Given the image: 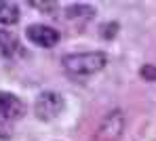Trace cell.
<instances>
[{
    "mask_svg": "<svg viewBox=\"0 0 156 141\" xmlns=\"http://www.w3.org/2000/svg\"><path fill=\"white\" fill-rule=\"evenodd\" d=\"M66 72L70 76H76V78H87V76H93L97 72H101L108 63V57L99 51H93V53H72V55H66L61 59Z\"/></svg>",
    "mask_w": 156,
    "mask_h": 141,
    "instance_id": "cell-1",
    "label": "cell"
},
{
    "mask_svg": "<svg viewBox=\"0 0 156 141\" xmlns=\"http://www.w3.org/2000/svg\"><path fill=\"white\" fill-rule=\"evenodd\" d=\"M63 105H66V101H63V97H61L59 93H55V91H44V93L38 95L34 110H36V116H38L40 120L49 122V120L57 118L59 114L63 112Z\"/></svg>",
    "mask_w": 156,
    "mask_h": 141,
    "instance_id": "cell-2",
    "label": "cell"
},
{
    "mask_svg": "<svg viewBox=\"0 0 156 141\" xmlns=\"http://www.w3.org/2000/svg\"><path fill=\"white\" fill-rule=\"evenodd\" d=\"M26 36L27 40L36 46H42V49H51L59 42V32L51 26H44V23H32L26 28Z\"/></svg>",
    "mask_w": 156,
    "mask_h": 141,
    "instance_id": "cell-3",
    "label": "cell"
},
{
    "mask_svg": "<svg viewBox=\"0 0 156 141\" xmlns=\"http://www.w3.org/2000/svg\"><path fill=\"white\" fill-rule=\"evenodd\" d=\"M125 120H122V112L114 110L104 118V122L99 124L97 133H95V141H118L120 133H122Z\"/></svg>",
    "mask_w": 156,
    "mask_h": 141,
    "instance_id": "cell-4",
    "label": "cell"
},
{
    "mask_svg": "<svg viewBox=\"0 0 156 141\" xmlns=\"http://www.w3.org/2000/svg\"><path fill=\"white\" fill-rule=\"evenodd\" d=\"M26 103L13 95V93H6V91H0V118L4 122H11V120H19L26 116Z\"/></svg>",
    "mask_w": 156,
    "mask_h": 141,
    "instance_id": "cell-5",
    "label": "cell"
},
{
    "mask_svg": "<svg viewBox=\"0 0 156 141\" xmlns=\"http://www.w3.org/2000/svg\"><path fill=\"white\" fill-rule=\"evenodd\" d=\"M21 51H23V46H21L19 38H17L13 32L0 29V57L13 59V57L21 55Z\"/></svg>",
    "mask_w": 156,
    "mask_h": 141,
    "instance_id": "cell-6",
    "label": "cell"
},
{
    "mask_svg": "<svg viewBox=\"0 0 156 141\" xmlns=\"http://www.w3.org/2000/svg\"><path fill=\"white\" fill-rule=\"evenodd\" d=\"M95 15V6L91 4H70L66 9V19L72 23H87Z\"/></svg>",
    "mask_w": 156,
    "mask_h": 141,
    "instance_id": "cell-7",
    "label": "cell"
},
{
    "mask_svg": "<svg viewBox=\"0 0 156 141\" xmlns=\"http://www.w3.org/2000/svg\"><path fill=\"white\" fill-rule=\"evenodd\" d=\"M19 21V9L15 2L0 0V23L2 26H15Z\"/></svg>",
    "mask_w": 156,
    "mask_h": 141,
    "instance_id": "cell-8",
    "label": "cell"
},
{
    "mask_svg": "<svg viewBox=\"0 0 156 141\" xmlns=\"http://www.w3.org/2000/svg\"><path fill=\"white\" fill-rule=\"evenodd\" d=\"M11 137H13V129H11V124L4 122V120H0V141H9Z\"/></svg>",
    "mask_w": 156,
    "mask_h": 141,
    "instance_id": "cell-9",
    "label": "cell"
},
{
    "mask_svg": "<svg viewBox=\"0 0 156 141\" xmlns=\"http://www.w3.org/2000/svg\"><path fill=\"white\" fill-rule=\"evenodd\" d=\"M116 29H118L116 23H108V26H101L99 28V34H101V38H114Z\"/></svg>",
    "mask_w": 156,
    "mask_h": 141,
    "instance_id": "cell-10",
    "label": "cell"
},
{
    "mask_svg": "<svg viewBox=\"0 0 156 141\" xmlns=\"http://www.w3.org/2000/svg\"><path fill=\"white\" fill-rule=\"evenodd\" d=\"M141 78H146V80H156V65H144L141 67Z\"/></svg>",
    "mask_w": 156,
    "mask_h": 141,
    "instance_id": "cell-11",
    "label": "cell"
},
{
    "mask_svg": "<svg viewBox=\"0 0 156 141\" xmlns=\"http://www.w3.org/2000/svg\"><path fill=\"white\" fill-rule=\"evenodd\" d=\"M30 4H32V6H34V9H40V11H49V9H55V6H57V4H44V2H30Z\"/></svg>",
    "mask_w": 156,
    "mask_h": 141,
    "instance_id": "cell-12",
    "label": "cell"
}]
</instances>
